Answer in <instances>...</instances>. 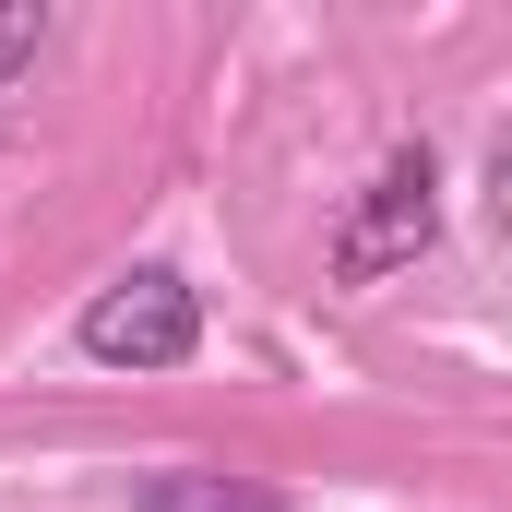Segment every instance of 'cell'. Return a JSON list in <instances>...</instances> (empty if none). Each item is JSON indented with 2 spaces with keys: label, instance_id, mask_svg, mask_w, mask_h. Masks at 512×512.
<instances>
[{
  "label": "cell",
  "instance_id": "2",
  "mask_svg": "<svg viewBox=\"0 0 512 512\" xmlns=\"http://www.w3.org/2000/svg\"><path fill=\"white\" fill-rule=\"evenodd\" d=\"M429 251H441V167H429V143H393L382 179L358 191V215L334 227V286H382Z\"/></svg>",
  "mask_w": 512,
  "mask_h": 512
},
{
  "label": "cell",
  "instance_id": "3",
  "mask_svg": "<svg viewBox=\"0 0 512 512\" xmlns=\"http://www.w3.org/2000/svg\"><path fill=\"white\" fill-rule=\"evenodd\" d=\"M131 501H143V512H286L262 477H215V465H155Z\"/></svg>",
  "mask_w": 512,
  "mask_h": 512
},
{
  "label": "cell",
  "instance_id": "4",
  "mask_svg": "<svg viewBox=\"0 0 512 512\" xmlns=\"http://www.w3.org/2000/svg\"><path fill=\"white\" fill-rule=\"evenodd\" d=\"M36 48H48V12H36V0H0V96L36 72Z\"/></svg>",
  "mask_w": 512,
  "mask_h": 512
},
{
  "label": "cell",
  "instance_id": "1",
  "mask_svg": "<svg viewBox=\"0 0 512 512\" xmlns=\"http://www.w3.org/2000/svg\"><path fill=\"white\" fill-rule=\"evenodd\" d=\"M72 346H84L96 370H179V358H203V286L167 274V262H131V274H108V286L84 298Z\"/></svg>",
  "mask_w": 512,
  "mask_h": 512
}]
</instances>
